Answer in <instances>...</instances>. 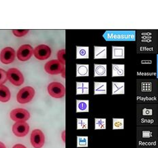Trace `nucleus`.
Masks as SVG:
<instances>
[{"mask_svg":"<svg viewBox=\"0 0 158 148\" xmlns=\"http://www.w3.org/2000/svg\"><path fill=\"white\" fill-rule=\"evenodd\" d=\"M35 95V90L30 86H26L20 90L17 94V101L21 104L30 102Z\"/></svg>","mask_w":158,"mask_h":148,"instance_id":"f257e3e1","label":"nucleus"},{"mask_svg":"<svg viewBox=\"0 0 158 148\" xmlns=\"http://www.w3.org/2000/svg\"><path fill=\"white\" fill-rule=\"evenodd\" d=\"M48 93L52 97L60 98L64 97L65 89L64 85L59 82H52L48 86Z\"/></svg>","mask_w":158,"mask_h":148,"instance_id":"f03ea898","label":"nucleus"},{"mask_svg":"<svg viewBox=\"0 0 158 148\" xmlns=\"http://www.w3.org/2000/svg\"><path fill=\"white\" fill-rule=\"evenodd\" d=\"M44 70L49 74L57 75L65 71V67L58 60H52L45 64Z\"/></svg>","mask_w":158,"mask_h":148,"instance_id":"7ed1b4c3","label":"nucleus"},{"mask_svg":"<svg viewBox=\"0 0 158 148\" xmlns=\"http://www.w3.org/2000/svg\"><path fill=\"white\" fill-rule=\"evenodd\" d=\"M8 80L15 86H19L23 84L24 78L22 73L16 68H12L7 71Z\"/></svg>","mask_w":158,"mask_h":148,"instance_id":"20e7f679","label":"nucleus"},{"mask_svg":"<svg viewBox=\"0 0 158 148\" xmlns=\"http://www.w3.org/2000/svg\"><path fill=\"white\" fill-rule=\"evenodd\" d=\"M45 138L43 133L40 130L35 129L31 134V143L34 148H42L43 147Z\"/></svg>","mask_w":158,"mask_h":148,"instance_id":"39448f33","label":"nucleus"},{"mask_svg":"<svg viewBox=\"0 0 158 148\" xmlns=\"http://www.w3.org/2000/svg\"><path fill=\"white\" fill-rule=\"evenodd\" d=\"M29 118H30V114L29 111L22 108L15 109L10 112V118L16 122H25L29 120Z\"/></svg>","mask_w":158,"mask_h":148,"instance_id":"423d86ee","label":"nucleus"},{"mask_svg":"<svg viewBox=\"0 0 158 148\" xmlns=\"http://www.w3.org/2000/svg\"><path fill=\"white\" fill-rule=\"evenodd\" d=\"M29 131V124L25 122H18L12 126V132L16 137H23L27 135Z\"/></svg>","mask_w":158,"mask_h":148,"instance_id":"0eeeda50","label":"nucleus"},{"mask_svg":"<svg viewBox=\"0 0 158 148\" xmlns=\"http://www.w3.org/2000/svg\"><path fill=\"white\" fill-rule=\"evenodd\" d=\"M35 57L40 61H44L51 57V48L46 45H40L34 50Z\"/></svg>","mask_w":158,"mask_h":148,"instance_id":"6e6552de","label":"nucleus"},{"mask_svg":"<svg viewBox=\"0 0 158 148\" xmlns=\"http://www.w3.org/2000/svg\"><path fill=\"white\" fill-rule=\"evenodd\" d=\"M15 50L12 48L6 47L0 53V61L4 64H10L15 61Z\"/></svg>","mask_w":158,"mask_h":148,"instance_id":"1a4fd4ad","label":"nucleus"},{"mask_svg":"<svg viewBox=\"0 0 158 148\" xmlns=\"http://www.w3.org/2000/svg\"><path fill=\"white\" fill-rule=\"evenodd\" d=\"M34 53V49L30 45L25 44L19 48L17 51V58L21 61H27L31 57Z\"/></svg>","mask_w":158,"mask_h":148,"instance_id":"9d476101","label":"nucleus"},{"mask_svg":"<svg viewBox=\"0 0 158 148\" xmlns=\"http://www.w3.org/2000/svg\"><path fill=\"white\" fill-rule=\"evenodd\" d=\"M11 97V94L8 87L4 85H0V101L3 103L8 102Z\"/></svg>","mask_w":158,"mask_h":148,"instance_id":"9b49d317","label":"nucleus"},{"mask_svg":"<svg viewBox=\"0 0 158 148\" xmlns=\"http://www.w3.org/2000/svg\"><path fill=\"white\" fill-rule=\"evenodd\" d=\"M106 57V47H95V58H103Z\"/></svg>","mask_w":158,"mask_h":148,"instance_id":"f8f14e48","label":"nucleus"},{"mask_svg":"<svg viewBox=\"0 0 158 148\" xmlns=\"http://www.w3.org/2000/svg\"><path fill=\"white\" fill-rule=\"evenodd\" d=\"M113 58H123L124 54V48L119 47H113Z\"/></svg>","mask_w":158,"mask_h":148,"instance_id":"ddd939ff","label":"nucleus"},{"mask_svg":"<svg viewBox=\"0 0 158 148\" xmlns=\"http://www.w3.org/2000/svg\"><path fill=\"white\" fill-rule=\"evenodd\" d=\"M65 50H59L57 52V58L58 61L61 62V64H63L64 65H65Z\"/></svg>","mask_w":158,"mask_h":148,"instance_id":"4468645a","label":"nucleus"},{"mask_svg":"<svg viewBox=\"0 0 158 148\" xmlns=\"http://www.w3.org/2000/svg\"><path fill=\"white\" fill-rule=\"evenodd\" d=\"M8 80L7 72L2 69H0V85H2L4 83H6Z\"/></svg>","mask_w":158,"mask_h":148,"instance_id":"2eb2a0df","label":"nucleus"},{"mask_svg":"<svg viewBox=\"0 0 158 148\" xmlns=\"http://www.w3.org/2000/svg\"><path fill=\"white\" fill-rule=\"evenodd\" d=\"M106 72V65H96L95 74L98 75H102Z\"/></svg>","mask_w":158,"mask_h":148,"instance_id":"dca6fc26","label":"nucleus"},{"mask_svg":"<svg viewBox=\"0 0 158 148\" xmlns=\"http://www.w3.org/2000/svg\"><path fill=\"white\" fill-rule=\"evenodd\" d=\"M13 34L16 37H23V36L27 34L29 30H22V29H16V30H13Z\"/></svg>","mask_w":158,"mask_h":148,"instance_id":"f3484780","label":"nucleus"},{"mask_svg":"<svg viewBox=\"0 0 158 148\" xmlns=\"http://www.w3.org/2000/svg\"><path fill=\"white\" fill-rule=\"evenodd\" d=\"M89 48H82L80 50H78V55L81 56L82 58H88L89 57Z\"/></svg>","mask_w":158,"mask_h":148,"instance_id":"a211bd4d","label":"nucleus"},{"mask_svg":"<svg viewBox=\"0 0 158 148\" xmlns=\"http://www.w3.org/2000/svg\"><path fill=\"white\" fill-rule=\"evenodd\" d=\"M78 72L82 75H85L88 73V67L87 66H80L78 68Z\"/></svg>","mask_w":158,"mask_h":148,"instance_id":"6ab92c4d","label":"nucleus"},{"mask_svg":"<svg viewBox=\"0 0 158 148\" xmlns=\"http://www.w3.org/2000/svg\"><path fill=\"white\" fill-rule=\"evenodd\" d=\"M87 104L84 103V102H82V103H81L78 105L79 109H80L81 110H85L87 109Z\"/></svg>","mask_w":158,"mask_h":148,"instance_id":"aec40b11","label":"nucleus"},{"mask_svg":"<svg viewBox=\"0 0 158 148\" xmlns=\"http://www.w3.org/2000/svg\"><path fill=\"white\" fill-rule=\"evenodd\" d=\"M12 148H26V147L22 144H16Z\"/></svg>","mask_w":158,"mask_h":148,"instance_id":"412c9836","label":"nucleus"},{"mask_svg":"<svg viewBox=\"0 0 158 148\" xmlns=\"http://www.w3.org/2000/svg\"><path fill=\"white\" fill-rule=\"evenodd\" d=\"M62 139H63L64 142H65V131H64L62 133Z\"/></svg>","mask_w":158,"mask_h":148,"instance_id":"4be33fe9","label":"nucleus"},{"mask_svg":"<svg viewBox=\"0 0 158 148\" xmlns=\"http://www.w3.org/2000/svg\"><path fill=\"white\" fill-rule=\"evenodd\" d=\"M0 148H6L5 145L2 142H1V141H0Z\"/></svg>","mask_w":158,"mask_h":148,"instance_id":"5701e85b","label":"nucleus"}]
</instances>
